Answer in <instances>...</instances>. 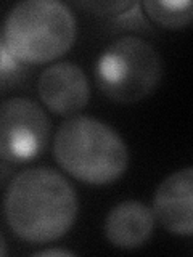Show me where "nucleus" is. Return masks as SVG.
Returning a JSON list of instances; mask_svg holds the SVG:
<instances>
[{
	"mask_svg": "<svg viewBox=\"0 0 193 257\" xmlns=\"http://www.w3.org/2000/svg\"><path fill=\"white\" fill-rule=\"evenodd\" d=\"M5 254H7V244H5L4 236L0 235V255H5Z\"/></svg>",
	"mask_w": 193,
	"mask_h": 257,
	"instance_id": "nucleus-12",
	"label": "nucleus"
},
{
	"mask_svg": "<svg viewBox=\"0 0 193 257\" xmlns=\"http://www.w3.org/2000/svg\"><path fill=\"white\" fill-rule=\"evenodd\" d=\"M32 255H36V257H44V255H68V257H72V255H76L72 251H68V249H44V251H37L34 252Z\"/></svg>",
	"mask_w": 193,
	"mask_h": 257,
	"instance_id": "nucleus-11",
	"label": "nucleus"
},
{
	"mask_svg": "<svg viewBox=\"0 0 193 257\" xmlns=\"http://www.w3.org/2000/svg\"><path fill=\"white\" fill-rule=\"evenodd\" d=\"M50 140V119L39 103L13 96L0 103V158L26 163L37 158Z\"/></svg>",
	"mask_w": 193,
	"mask_h": 257,
	"instance_id": "nucleus-5",
	"label": "nucleus"
},
{
	"mask_svg": "<svg viewBox=\"0 0 193 257\" xmlns=\"http://www.w3.org/2000/svg\"><path fill=\"white\" fill-rule=\"evenodd\" d=\"M0 50H2V40H0Z\"/></svg>",
	"mask_w": 193,
	"mask_h": 257,
	"instance_id": "nucleus-13",
	"label": "nucleus"
},
{
	"mask_svg": "<svg viewBox=\"0 0 193 257\" xmlns=\"http://www.w3.org/2000/svg\"><path fill=\"white\" fill-rule=\"evenodd\" d=\"M163 60L155 45L137 36H123L103 48L95 66L100 92L115 103L132 104L156 90Z\"/></svg>",
	"mask_w": 193,
	"mask_h": 257,
	"instance_id": "nucleus-4",
	"label": "nucleus"
},
{
	"mask_svg": "<svg viewBox=\"0 0 193 257\" xmlns=\"http://www.w3.org/2000/svg\"><path fill=\"white\" fill-rule=\"evenodd\" d=\"M140 5L156 24L169 29L185 28L193 18L190 0H143Z\"/></svg>",
	"mask_w": 193,
	"mask_h": 257,
	"instance_id": "nucleus-9",
	"label": "nucleus"
},
{
	"mask_svg": "<svg viewBox=\"0 0 193 257\" xmlns=\"http://www.w3.org/2000/svg\"><path fill=\"white\" fill-rule=\"evenodd\" d=\"M153 214L175 236L193 233V169L183 167L159 183L153 198Z\"/></svg>",
	"mask_w": 193,
	"mask_h": 257,
	"instance_id": "nucleus-7",
	"label": "nucleus"
},
{
	"mask_svg": "<svg viewBox=\"0 0 193 257\" xmlns=\"http://www.w3.org/2000/svg\"><path fill=\"white\" fill-rule=\"evenodd\" d=\"M39 98L58 116H74L90 101V84L76 63L60 61L47 66L37 80Z\"/></svg>",
	"mask_w": 193,
	"mask_h": 257,
	"instance_id": "nucleus-6",
	"label": "nucleus"
},
{
	"mask_svg": "<svg viewBox=\"0 0 193 257\" xmlns=\"http://www.w3.org/2000/svg\"><path fill=\"white\" fill-rule=\"evenodd\" d=\"M156 217L153 209L142 201H121L108 212L103 231L110 243L118 249H139L151 238Z\"/></svg>",
	"mask_w": 193,
	"mask_h": 257,
	"instance_id": "nucleus-8",
	"label": "nucleus"
},
{
	"mask_svg": "<svg viewBox=\"0 0 193 257\" xmlns=\"http://www.w3.org/2000/svg\"><path fill=\"white\" fill-rule=\"evenodd\" d=\"M77 36L71 8L60 0H23L4 21L2 44L21 63H47L63 56Z\"/></svg>",
	"mask_w": 193,
	"mask_h": 257,
	"instance_id": "nucleus-3",
	"label": "nucleus"
},
{
	"mask_svg": "<svg viewBox=\"0 0 193 257\" xmlns=\"http://www.w3.org/2000/svg\"><path fill=\"white\" fill-rule=\"evenodd\" d=\"M53 155L64 171L88 185H110L126 172L129 148L115 128L90 116H72L53 137Z\"/></svg>",
	"mask_w": 193,
	"mask_h": 257,
	"instance_id": "nucleus-2",
	"label": "nucleus"
},
{
	"mask_svg": "<svg viewBox=\"0 0 193 257\" xmlns=\"http://www.w3.org/2000/svg\"><path fill=\"white\" fill-rule=\"evenodd\" d=\"M135 4L137 2H134V0H129V2H127V0H110V2H105V0L102 2V0H96V2H79L77 5L88 8V10H92L96 15L113 16V18H116V16L123 15L124 12L131 10Z\"/></svg>",
	"mask_w": 193,
	"mask_h": 257,
	"instance_id": "nucleus-10",
	"label": "nucleus"
},
{
	"mask_svg": "<svg viewBox=\"0 0 193 257\" xmlns=\"http://www.w3.org/2000/svg\"><path fill=\"white\" fill-rule=\"evenodd\" d=\"M4 214L10 230L31 244L63 238L79 214V198L72 183L52 167H29L8 183Z\"/></svg>",
	"mask_w": 193,
	"mask_h": 257,
	"instance_id": "nucleus-1",
	"label": "nucleus"
}]
</instances>
